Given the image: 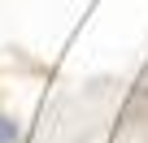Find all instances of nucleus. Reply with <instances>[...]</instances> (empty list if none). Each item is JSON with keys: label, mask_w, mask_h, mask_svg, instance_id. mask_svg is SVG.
<instances>
[{"label": "nucleus", "mask_w": 148, "mask_h": 143, "mask_svg": "<svg viewBox=\"0 0 148 143\" xmlns=\"http://www.w3.org/2000/svg\"><path fill=\"white\" fill-rule=\"evenodd\" d=\"M0 143H18V121L9 113H0Z\"/></svg>", "instance_id": "obj_1"}]
</instances>
